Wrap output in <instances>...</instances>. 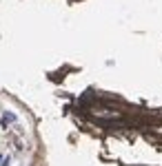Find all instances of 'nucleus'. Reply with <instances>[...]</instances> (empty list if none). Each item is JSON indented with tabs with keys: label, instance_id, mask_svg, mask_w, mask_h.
Segmentation results:
<instances>
[{
	"label": "nucleus",
	"instance_id": "f257e3e1",
	"mask_svg": "<svg viewBox=\"0 0 162 166\" xmlns=\"http://www.w3.org/2000/svg\"><path fill=\"white\" fill-rule=\"evenodd\" d=\"M18 117H16V113H11V111H5L3 113V120H0V124H3V129L7 126V124H11V122H16Z\"/></svg>",
	"mask_w": 162,
	"mask_h": 166
},
{
	"label": "nucleus",
	"instance_id": "f03ea898",
	"mask_svg": "<svg viewBox=\"0 0 162 166\" xmlns=\"http://www.w3.org/2000/svg\"><path fill=\"white\" fill-rule=\"evenodd\" d=\"M0 164H3V155H0Z\"/></svg>",
	"mask_w": 162,
	"mask_h": 166
}]
</instances>
